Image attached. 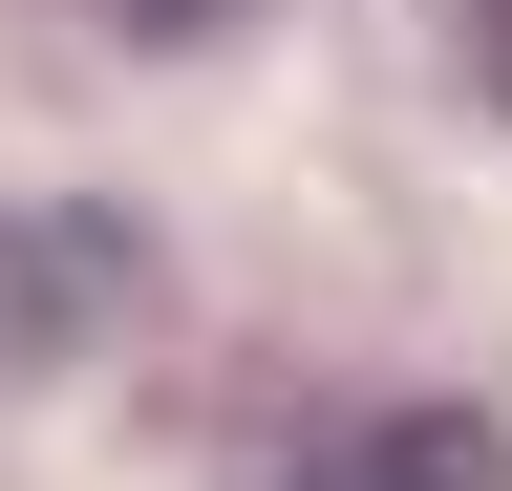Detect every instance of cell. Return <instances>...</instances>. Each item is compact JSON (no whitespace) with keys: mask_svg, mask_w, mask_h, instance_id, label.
<instances>
[{"mask_svg":"<svg viewBox=\"0 0 512 491\" xmlns=\"http://www.w3.org/2000/svg\"><path fill=\"white\" fill-rule=\"evenodd\" d=\"M278 491H512L491 406H342L320 449H278Z\"/></svg>","mask_w":512,"mask_h":491,"instance_id":"cell-1","label":"cell"},{"mask_svg":"<svg viewBox=\"0 0 512 491\" xmlns=\"http://www.w3.org/2000/svg\"><path fill=\"white\" fill-rule=\"evenodd\" d=\"M128 43H214V22H256V0H107Z\"/></svg>","mask_w":512,"mask_h":491,"instance_id":"cell-2","label":"cell"},{"mask_svg":"<svg viewBox=\"0 0 512 491\" xmlns=\"http://www.w3.org/2000/svg\"><path fill=\"white\" fill-rule=\"evenodd\" d=\"M448 22H470V65H491V107H512V0H448Z\"/></svg>","mask_w":512,"mask_h":491,"instance_id":"cell-3","label":"cell"}]
</instances>
